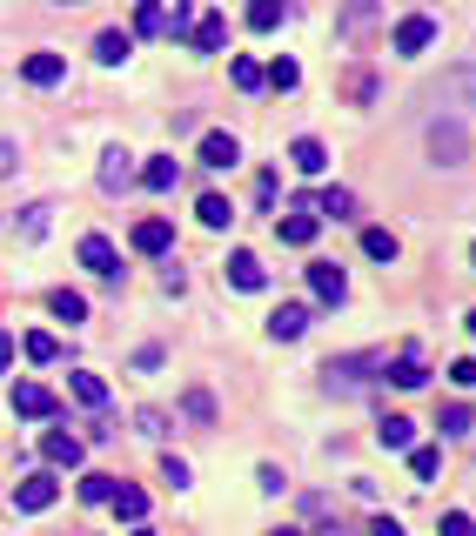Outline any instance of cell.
<instances>
[{"label": "cell", "mask_w": 476, "mask_h": 536, "mask_svg": "<svg viewBox=\"0 0 476 536\" xmlns=\"http://www.w3.org/2000/svg\"><path fill=\"white\" fill-rule=\"evenodd\" d=\"M376 443L383 449H416V423H409V416H383V423H376Z\"/></svg>", "instance_id": "21"}, {"label": "cell", "mask_w": 476, "mask_h": 536, "mask_svg": "<svg viewBox=\"0 0 476 536\" xmlns=\"http://www.w3.org/2000/svg\"><path fill=\"white\" fill-rule=\"evenodd\" d=\"M470 335H476V309H470Z\"/></svg>", "instance_id": "51"}, {"label": "cell", "mask_w": 476, "mask_h": 536, "mask_svg": "<svg viewBox=\"0 0 476 536\" xmlns=\"http://www.w3.org/2000/svg\"><path fill=\"white\" fill-rule=\"evenodd\" d=\"M135 34H168V14H161V0H141V7H135Z\"/></svg>", "instance_id": "37"}, {"label": "cell", "mask_w": 476, "mask_h": 536, "mask_svg": "<svg viewBox=\"0 0 476 536\" xmlns=\"http://www.w3.org/2000/svg\"><path fill=\"white\" fill-rule=\"evenodd\" d=\"M81 268H94V275H121V255H114V242L108 235H81Z\"/></svg>", "instance_id": "13"}, {"label": "cell", "mask_w": 476, "mask_h": 536, "mask_svg": "<svg viewBox=\"0 0 476 536\" xmlns=\"http://www.w3.org/2000/svg\"><path fill=\"white\" fill-rule=\"evenodd\" d=\"M289 161H295V175H322V168H329V148H322L316 134H295V141H289Z\"/></svg>", "instance_id": "15"}, {"label": "cell", "mask_w": 476, "mask_h": 536, "mask_svg": "<svg viewBox=\"0 0 476 536\" xmlns=\"http://www.w3.org/2000/svg\"><path fill=\"white\" fill-rule=\"evenodd\" d=\"M369 536H403V523H396V516H376V523H369Z\"/></svg>", "instance_id": "46"}, {"label": "cell", "mask_w": 476, "mask_h": 536, "mask_svg": "<svg viewBox=\"0 0 476 536\" xmlns=\"http://www.w3.org/2000/svg\"><path fill=\"white\" fill-rule=\"evenodd\" d=\"M430 41H436V21H430V14H409V21H396V34H389V47H396L403 61H409V54H423Z\"/></svg>", "instance_id": "8"}, {"label": "cell", "mask_w": 476, "mask_h": 536, "mask_svg": "<svg viewBox=\"0 0 476 536\" xmlns=\"http://www.w3.org/2000/svg\"><path fill=\"white\" fill-rule=\"evenodd\" d=\"M41 456H47V469H81L88 443H81V436H68V429H47V436H41Z\"/></svg>", "instance_id": "7"}, {"label": "cell", "mask_w": 476, "mask_h": 536, "mask_svg": "<svg viewBox=\"0 0 476 536\" xmlns=\"http://www.w3.org/2000/svg\"><path fill=\"white\" fill-rule=\"evenodd\" d=\"M316 201H295V208H289V215H282V222H275V235H282V242H289V248H309V242H316Z\"/></svg>", "instance_id": "6"}, {"label": "cell", "mask_w": 476, "mask_h": 536, "mask_svg": "<svg viewBox=\"0 0 476 536\" xmlns=\"http://www.w3.org/2000/svg\"><path fill=\"white\" fill-rule=\"evenodd\" d=\"M430 155H436V168H463V155H470V134L436 114V121H430Z\"/></svg>", "instance_id": "1"}, {"label": "cell", "mask_w": 476, "mask_h": 536, "mask_svg": "<svg viewBox=\"0 0 476 536\" xmlns=\"http://www.w3.org/2000/svg\"><path fill=\"white\" fill-rule=\"evenodd\" d=\"M342 88H349V101H376V74H369V67H349Z\"/></svg>", "instance_id": "39"}, {"label": "cell", "mask_w": 476, "mask_h": 536, "mask_svg": "<svg viewBox=\"0 0 476 536\" xmlns=\"http://www.w3.org/2000/svg\"><path fill=\"white\" fill-rule=\"evenodd\" d=\"M161 483H175V490H188V463H182V456H161Z\"/></svg>", "instance_id": "42"}, {"label": "cell", "mask_w": 476, "mask_h": 536, "mask_svg": "<svg viewBox=\"0 0 476 536\" xmlns=\"http://www.w3.org/2000/svg\"><path fill=\"white\" fill-rule=\"evenodd\" d=\"M188 47H195V54H222V47H228V21H222V14H195Z\"/></svg>", "instance_id": "12"}, {"label": "cell", "mask_w": 476, "mask_h": 536, "mask_svg": "<svg viewBox=\"0 0 476 536\" xmlns=\"http://www.w3.org/2000/svg\"><path fill=\"white\" fill-rule=\"evenodd\" d=\"M262 81H269L275 94H295V88H302V67H295V61H269V67H262Z\"/></svg>", "instance_id": "28"}, {"label": "cell", "mask_w": 476, "mask_h": 536, "mask_svg": "<svg viewBox=\"0 0 476 536\" xmlns=\"http://www.w3.org/2000/svg\"><path fill=\"white\" fill-rule=\"evenodd\" d=\"M430 101H443V108H476V67H450L430 88Z\"/></svg>", "instance_id": "4"}, {"label": "cell", "mask_w": 476, "mask_h": 536, "mask_svg": "<svg viewBox=\"0 0 476 536\" xmlns=\"http://www.w3.org/2000/svg\"><path fill=\"white\" fill-rule=\"evenodd\" d=\"M128 181H135V155H128V148H108V155H101V188L121 195Z\"/></svg>", "instance_id": "17"}, {"label": "cell", "mask_w": 476, "mask_h": 536, "mask_svg": "<svg viewBox=\"0 0 476 536\" xmlns=\"http://www.w3.org/2000/svg\"><path fill=\"white\" fill-rule=\"evenodd\" d=\"M282 21H289V7H282V0H249V27H255V34H275Z\"/></svg>", "instance_id": "24"}, {"label": "cell", "mask_w": 476, "mask_h": 536, "mask_svg": "<svg viewBox=\"0 0 476 536\" xmlns=\"http://www.w3.org/2000/svg\"><path fill=\"white\" fill-rule=\"evenodd\" d=\"M255 483H262V496H282V469L262 463V476H255Z\"/></svg>", "instance_id": "45"}, {"label": "cell", "mask_w": 476, "mask_h": 536, "mask_svg": "<svg viewBox=\"0 0 476 536\" xmlns=\"http://www.w3.org/2000/svg\"><path fill=\"white\" fill-rule=\"evenodd\" d=\"M68 389H74L81 402H88V409H101V402H108V382H101V376H88V369H74V376H68Z\"/></svg>", "instance_id": "30"}, {"label": "cell", "mask_w": 476, "mask_h": 536, "mask_svg": "<svg viewBox=\"0 0 476 536\" xmlns=\"http://www.w3.org/2000/svg\"><path fill=\"white\" fill-rule=\"evenodd\" d=\"M316 215H336V222H349V215H356V195H349V188H322V195H316Z\"/></svg>", "instance_id": "27"}, {"label": "cell", "mask_w": 476, "mask_h": 536, "mask_svg": "<svg viewBox=\"0 0 476 536\" xmlns=\"http://www.w3.org/2000/svg\"><path fill=\"white\" fill-rule=\"evenodd\" d=\"M114 490H121V476H81V503H114Z\"/></svg>", "instance_id": "33"}, {"label": "cell", "mask_w": 476, "mask_h": 536, "mask_svg": "<svg viewBox=\"0 0 476 536\" xmlns=\"http://www.w3.org/2000/svg\"><path fill=\"white\" fill-rule=\"evenodd\" d=\"M228 74H235V88H242V94L269 88V81H262V61H249V54H235V61H228Z\"/></svg>", "instance_id": "31"}, {"label": "cell", "mask_w": 476, "mask_h": 536, "mask_svg": "<svg viewBox=\"0 0 476 536\" xmlns=\"http://www.w3.org/2000/svg\"><path fill=\"white\" fill-rule=\"evenodd\" d=\"M309 289H316V302H329V309H336L342 295H349V275H342L336 262H309Z\"/></svg>", "instance_id": "11"}, {"label": "cell", "mask_w": 476, "mask_h": 536, "mask_svg": "<svg viewBox=\"0 0 476 536\" xmlns=\"http://www.w3.org/2000/svg\"><path fill=\"white\" fill-rule=\"evenodd\" d=\"M14 416L47 423V416H61V402H54V389H47V382H14Z\"/></svg>", "instance_id": "3"}, {"label": "cell", "mask_w": 476, "mask_h": 536, "mask_svg": "<svg viewBox=\"0 0 476 536\" xmlns=\"http://www.w3.org/2000/svg\"><path fill=\"white\" fill-rule=\"evenodd\" d=\"M302 329H309V302H282V309L269 315V335H275V342H295Z\"/></svg>", "instance_id": "18"}, {"label": "cell", "mask_w": 476, "mask_h": 536, "mask_svg": "<svg viewBox=\"0 0 476 536\" xmlns=\"http://www.w3.org/2000/svg\"><path fill=\"white\" fill-rule=\"evenodd\" d=\"M222 275H228V289H242V295H255V289H269V268L255 262L249 248H235V255H228V268H222Z\"/></svg>", "instance_id": "9"}, {"label": "cell", "mask_w": 476, "mask_h": 536, "mask_svg": "<svg viewBox=\"0 0 476 536\" xmlns=\"http://www.w3.org/2000/svg\"><path fill=\"white\" fill-rule=\"evenodd\" d=\"M47 222H54V208H47V201L21 208V235H27V242H41V235H47Z\"/></svg>", "instance_id": "35"}, {"label": "cell", "mask_w": 476, "mask_h": 536, "mask_svg": "<svg viewBox=\"0 0 476 536\" xmlns=\"http://www.w3.org/2000/svg\"><path fill=\"white\" fill-rule=\"evenodd\" d=\"M7 362H14V335L0 329V376H7Z\"/></svg>", "instance_id": "47"}, {"label": "cell", "mask_w": 476, "mask_h": 536, "mask_svg": "<svg viewBox=\"0 0 476 536\" xmlns=\"http://www.w3.org/2000/svg\"><path fill=\"white\" fill-rule=\"evenodd\" d=\"M182 409H188V423H215V402H208V389H188Z\"/></svg>", "instance_id": "40"}, {"label": "cell", "mask_w": 476, "mask_h": 536, "mask_svg": "<svg viewBox=\"0 0 476 536\" xmlns=\"http://www.w3.org/2000/svg\"><path fill=\"white\" fill-rule=\"evenodd\" d=\"M436 429H443V436H470V429H476V409H470V402H450Z\"/></svg>", "instance_id": "34"}, {"label": "cell", "mask_w": 476, "mask_h": 536, "mask_svg": "<svg viewBox=\"0 0 476 536\" xmlns=\"http://www.w3.org/2000/svg\"><path fill=\"white\" fill-rule=\"evenodd\" d=\"M128 54H135V41H128L121 27H108V34H94V61H101V67H121Z\"/></svg>", "instance_id": "20"}, {"label": "cell", "mask_w": 476, "mask_h": 536, "mask_svg": "<svg viewBox=\"0 0 476 536\" xmlns=\"http://www.w3.org/2000/svg\"><path fill=\"white\" fill-rule=\"evenodd\" d=\"M235 161H242V141L222 134V128H208L202 134V168H235Z\"/></svg>", "instance_id": "14"}, {"label": "cell", "mask_w": 476, "mask_h": 536, "mask_svg": "<svg viewBox=\"0 0 476 536\" xmlns=\"http://www.w3.org/2000/svg\"><path fill=\"white\" fill-rule=\"evenodd\" d=\"M369 369H383V356H336L322 369V382H329V389H363Z\"/></svg>", "instance_id": "5"}, {"label": "cell", "mask_w": 476, "mask_h": 536, "mask_svg": "<svg viewBox=\"0 0 476 536\" xmlns=\"http://www.w3.org/2000/svg\"><path fill=\"white\" fill-rule=\"evenodd\" d=\"M369 27H376V0H356V7L336 21V34L342 41H356V34H369Z\"/></svg>", "instance_id": "23"}, {"label": "cell", "mask_w": 476, "mask_h": 536, "mask_svg": "<svg viewBox=\"0 0 476 536\" xmlns=\"http://www.w3.org/2000/svg\"><path fill=\"white\" fill-rule=\"evenodd\" d=\"M47 309H54V315H61V322L74 329V322H88V295H74V289H54V295H47Z\"/></svg>", "instance_id": "26"}, {"label": "cell", "mask_w": 476, "mask_h": 536, "mask_svg": "<svg viewBox=\"0 0 476 536\" xmlns=\"http://www.w3.org/2000/svg\"><path fill=\"white\" fill-rule=\"evenodd\" d=\"M195 222H202V228H228V222H235V208H228L222 195H202V201H195Z\"/></svg>", "instance_id": "29"}, {"label": "cell", "mask_w": 476, "mask_h": 536, "mask_svg": "<svg viewBox=\"0 0 476 536\" xmlns=\"http://www.w3.org/2000/svg\"><path fill=\"white\" fill-rule=\"evenodd\" d=\"M275 536H302V530H275Z\"/></svg>", "instance_id": "50"}, {"label": "cell", "mask_w": 476, "mask_h": 536, "mask_svg": "<svg viewBox=\"0 0 476 536\" xmlns=\"http://www.w3.org/2000/svg\"><path fill=\"white\" fill-rule=\"evenodd\" d=\"M114 516H121V523H148V490L121 483V490H114Z\"/></svg>", "instance_id": "22"}, {"label": "cell", "mask_w": 476, "mask_h": 536, "mask_svg": "<svg viewBox=\"0 0 476 536\" xmlns=\"http://www.w3.org/2000/svg\"><path fill=\"white\" fill-rule=\"evenodd\" d=\"M54 496H61V483H54L47 469H34V476H21V483H14V510L41 516V510H54Z\"/></svg>", "instance_id": "2"}, {"label": "cell", "mask_w": 476, "mask_h": 536, "mask_svg": "<svg viewBox=\"0 0 476 536\" xmlns=\"http://www.w3.org/2000/svg\"><path fill=\"white\" fill-rule=\"evenodd\" d=\"M61 74H68L61 54H27V61H21V81H27V88H54Z\"/></svg>", "instance_id": "16"}, {"label": "cell", "mask_w": 476, "mask_h": 536, "mask_svg": "<svg viewBox=\"0 0 476 536\" xmlns=\"http://www.w3.org/2000/svg\"><path fill=\"white\" fill-rule=\"evenodd\" d=\"M61 7H81V0H61Z\"/></svg>", "instance_id": "52"}, {"label": "cell", "mask_w": 476, "mask_h": 536, "mask_svg": "<svg viewBox=\"0 0 476 536\" xmlns=\"http://www.w3.org/2000/svg\"><path fill=\"white\" fill-rule=\"evenodd\" d=\"M135 536H155V530H148V523H135Z\"/></svg>", "instance_id": "49"}, {"label": "cell", "mask_w": 476, "mask_h": 536, "mask_svg": "<svg viewBox=\"0 0 476 536\" xmlns=\"http://www.w3.org/2000/svg\"><path fill=\"white\" fill-rule=\"evenodd\" d=\"M409 469H416V483H430L436 469H443V449H436V443H416V449H409Z\"/></svg>", "instance_id": "32"}, {"label": "cell", "mask_w": 476, "mask_h": 536, "mask_svg": "<svg viewBox=\"0 0 476 536\" xmlns=\"http://www.w3.org/2000/svg\"><path fill=\"white\" fill-rule=\"evenodd\" d=\"M135 429H141V436H168V416H161V409H141Z\"/></svg>", "instance_id": "43"}, {"label": "cell", "mask_w": 476, "mask_h": 536, "mask_svg": "<svg viewBox=\"0 0 476 536\" xmlns=\"http://www.w3.org/2000/svg\"><path fill=\"white\" fill-rule=\"evenodd\" d=\"M168 248H175V222H168V215L135 222V255H168Z\"/></svg>", "instance_id": "10"}, {"label": "cell", "mask_w": 476, "mask_h": 536, "mask_svg": "<svg viewBox=\"0 0 476 536\" xmlns=\"http://www.w3.org/2000/svg\"><path fill=\"white\" fill-rule=\"evenodd\" d=\"M436 536H476V516L470 510H450L443 523H436Z\"/></svg>", "instance_id": "41"}, {"label": "cell", "mask_w": 476, "mask_h": 536, "mask_svg": "<svg viewBox=\"0 0 476 536\" xmlns=\"http://www.w3.org/2000/svg\"><path fill=\"white\" fill-rule=\"evenodd\" d=\"M175 175H182V168H175V155H155L148 168H141V188H155V195H168V188H175Z\"/></svg>", "instance_id": "25"}, {"label": "cell", "mask_w": 476, "mask_h": 536, "mask_svg": "<svg viewBox=\"0 0 476 536\" xmlns=\"http://www.w3.org/2000/svg\"><path fill=\"white\" fill-rule=\"evenodd\" d=\"M363 255H376V262H396V235H389V228H363Z\"/></svg>", "instance_id": "38"}, {"label": "cell", "mask_w": 476, "mask_h": 536, "mask_svg": "<svg viewBox=\"0 0 476 536\" xmlns=\"http://www.w3.org/2000/svg\"><path fill=\"white\" fill-rule=\"evenodd\" d=\"M450 382H456V389H476V362H470V356L450 362Z\"/></svg>", "instance_id": "44"}, {"label": "cell", "mask_w": 476, "mask_h": 536, "mask_svg": "<svg viewBox=\"0 0 476 536\" xmlns=\"http://www.w3.org/2000/svg\"><path fill=\"white\" fill-rule=\"evenodd\" d=\"M21 356H27V362H54V356H61V342H54L47 329H34V335L21 342Z\"/></svg>", "instance_id": "36"}, {"label": "cell", "mask_w": 476, "mask_h": 536, "mask_svg": "<svg viewBox=\"0 0 476 536\" xmlns=\"http://www.w3.org/2000/svg\"><path fill=\"white\" fill-rule=\"evenodd\" d=\"M14 161H21L14 155V141H0V175H14Z\"/></svg>", "instance_id": "48"}, {"label": "cell", "mask_w": 476, "mask_h": 536, "mask_svg": "<svg viewBox=\"0 0 476 536\" xmlns=\"http://www.w3.org/2000/svg\"><path fill=\"white\" fill-rule=\"evenodd\" d=\"M470 262H476V248H470Z\"/></svg>", "instance_id": "53"}, {"label": "cell", "mask_w": 476, "mask_h": 536, "mask_svg": "<svg viewBox=\"0 0 476 536\" xmlns=\"http://www.w3.org/2000/svg\"><path fill=\"white\" fill-rule=\"evenodd\" d=\"M383 369H389V382H396V389H423V382H430V369H423V356H416V349H403V356L383 362Z\"/></svg>", "instance_id": "19"}]
</instances>
